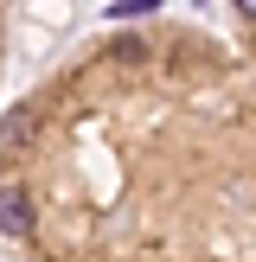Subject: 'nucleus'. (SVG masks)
I'll return each instance as SVG.
<instances>
[{
  "mask_svg": "<svg viewBox=\"0 0 256 262\" xmlns=\"http://www.w3.org/2000/svg\"><path fill=\"white\" fill-rule=\"evenodd\" d=\"M0 230H7V237H26V230H32V205H26V192L13 186V179H0Z\"/></svg>",
  "mask_w": 256,
  "mask_h": 262,
  "instance_id": "1",
  "label": "nucleus"
},
{
  "mask_svg": "<svg viewBox=\"0 0 256 262\" xmlns=\"http://www.w3.org/2000/svg\"><path fill=\"white\" fill-rule=\"evenodd\" d=\"M160 7V0H122V7H115V19H128V13H154Z\"/></svg>",
  "mask_w": 256,
  "mask_h": 262,
  "instance_id": "2",
  "label": "nucleus"
}]
</instances>
